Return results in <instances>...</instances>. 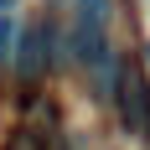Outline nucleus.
Instances as JSON below:
<instances>
[{
  "mask_svg": "<svg viewBox=\"0 0 150 150\" xmlns=\"http://www.w3.org/2000/svg\"><path fill=\"white\" fill-rule=\"evenodd\" d=\"M145 52H150V47H145Z\"/></svg>",
  "mask_w": 150,
  "mask_h": 150,
  "instance_id": "nucleus-5",
  "label": "nucleus"
},
{
  "mask_svg": "<svg viewBox=\"0 0 150 150\" xmlns=\"http://www.w3.org/2000/svg\"><path fill=\"white\" fill-rule=\"evenodd\" d=\"M0 11H11V0H0Z\"/></svg>",
  "mask_w": 150,
  "mask_h": 150,
  "instance_id": "nucleus-4",
  "label": "nucleus"
},
{
  "mask_svg": "<svg viewBox=\"0 0 150 150\" xmlns=\"http://www.w3.org/2000/svg\"><path fill=\"white\" fill-rule=\"evenodd\" d=\"M47 52H52V26H47V21L26 26V36L16 47V73L26 78V83H36V78L47 73Z\"/></svg>",
  "mask_w": 150,
  "mask_h": 150,
  "instance_id": "nucleus-2",
  "label": "nucleus"
},
{
  "mask_svg": "<svg viewBox=\"0 0 150 150\" xmlns=\"http://www.w3.org/2000/svg\"><path fill=\"white\" fill-rule=\"evenodd\" d=\"M11 57V11H0V62Z\"/></svg>",
  "mask_w": 150,
  "mask_h": 150,
  "instance_id": "nucleus-3",
  "label": "nucleus"
},
{
  "mask_svg": "<svg viewBox=\"0 0 150 150\" xmlns=\"http://www.w3.org/2000/svg\"><path fill=\"white\" fill-rule=\"evenodd\" d=\"M119 119L129 135L150 140V83L140 73V62H124L119 67Z\"/></svg>",
  "mask_w": 150,
  "mask_h": 150,
  "instance_id": "nucleus-1",
  "label": "nucleus"
}]
</instances>
